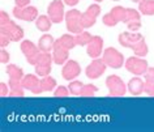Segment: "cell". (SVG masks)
<instances>
[{
	"mask_svg": "<svg viewBox=\"0 0 154 132\" xmlns=\"http://www.w3.org/2000/svg\"><path fill=\"white\" fill-rule=\"evenodd\" d=\"M50 14H51L54 21H60L61 20V12H63V4L60 2H54L50 5Z\"/></svg>",
	"mask_w": 154,
	"mask_h": 132,
	"instance_id": "cell-1",
	"label": "cell"
},
{
	"mask_svg": "<svg viewBox=\"0 0 154 132\" xmlns=\"http://www.w3.org/2000/svg\"><path fill=\"white\" fill-rule=\"evenodd\" d=\"M14 14H16L17 17L20 18H28V20H32V18H34V16L37 14L35 9L34 8H28V9H14Z\"/></svg>",
	"mask_w": 154,
	"mask_h": 132,
	"instance_id": "cell-2",
	"label": "cell"
},
{
	"mask_svg": "<svg viewBox=\"0 0 154 132\" xmlns=\"http://www.w3.org/2000/svg\"><path fill=\"white\" fill-rule=\"evenodd\" d=\"M140 9L146 14H152L154 13V2H150V0H144L140 4Z\"/></svg>",
	"mask_w": 154,
	"mask_h": 132,
	"instance_id": "cell-3",
	"label": "cell"
},
{
	"mask_svg": "<svg viewBox=\"0 0 154 132\" xmlns=\"http://www.w3.org/2000/svg\"><path fill=\"white\" fill-rule=\"evenodd\" d=\"M16 2H17L18 5H25V4H28L29 3V0H16Z\"/></svg>",
	"mask_w": 154,
	"mask_h": 132,
	"instance_id": "cell-4",
	"label": "cell"
},
{
	"mask_svg": "<svg viewBox=\"0 0 154 132\" xmlns=\"http://www.w3.org/2000/svg\"><path fill=\"white\" fill-rule=\"evenodd\" d=\"M65 2H67L69 5H75L76 3H77V0H65Z\"/></svg>",
	"mask_w": 154,
	"mask_h": 132,
	"instance_id": "cell-5",
	"label": "cell"
},
{
	"mask_svg": "<svg viewBox=\"0 0 154 132\" xmlns=\"http://www.w3.org/2000/svg\"><path fill=\"white\" fill-rule=\"evenodd\" d=\"M133 2H138V0H133Z\"/></svg>",
	"mask_w": 154,
	"mask_h": 132,
	"instance_id": "cell-6",
	"label": "cell"
}]
</instances>
